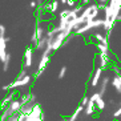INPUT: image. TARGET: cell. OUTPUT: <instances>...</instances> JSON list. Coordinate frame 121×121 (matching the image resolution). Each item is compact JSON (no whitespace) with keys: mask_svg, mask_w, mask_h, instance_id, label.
<instances>
[{"mask_svg":"<svg viewBox=\"0 0 121 121\" xmlns=\"http://www.w3.org/2000/svg\"><path fill=\"white\" fill-rule=\"evenodd\" d=\"M108 0H99V4H101V5H105V3H107Z\"/></svg>","mask_w":121,"mask_h":121,"instance_id":"19","label":"cell"},{"mask_svg":"<svg viewBox=\"0 0 121 121\" xmlns=\"http://www.w3.org/2000/svg\"><path fill=\"white\" fill-rule=\"evenodd\" d=\"M31 7H32V8L36 7V1H31Z\"/></svg>","mask_w":121,"mask_h":121,"instance_id":"20","label":"cell"},{"mask_svg":"<svg viewBox=\"0 0 121 121\" xmlns=\"http://www.w3.org/2000/svg\"><path fill=\"white\" fill-rule=\"evenodd\" d=\"M33 100H35V97L31 95V93H28V95H25V96H23L22 97V104L23 105H27V104H31V103H33Z\"/></svg>","mask_w":121,"mask_h":121,"instance_id":"7","label":"cell"},{"mask_svg":"<svg viewBox=\"0 0 121 121\" xmlns=\"http://www.w3.org/2000/svg\"><path fill=\"white\" fill-rule=\"evenodd\" d=\"M67 1L68 0H60V3H63V4H67Z\"/></svg>","mask_w":121,"mask_h":121,"instance_id":"22","label":"cell"},{"mask_svg":"<svg viewBox=\"0 0 121 121\" xmlns=\"http://www.w3.org/2000/svg\"><path fill=\"white\" fill-rule=\"evenodd\" d=\"M24 76H27V73H25V68H24V69H22V71H20V73H19L17 78H22V77H24Z\"/></svg>","mask_w":121,"mask_h":121,"instance_id":"16","label":"cell"},{"mask_svg":"<svg viewBox=\"0 0 121 121\" xmlns=\"http://www.w3.org/2000/svg\"><path fill=\"white\" fill-rule=\"evenodd\" d=\"M32 65V48H27L24 53V67L29 68Z\"/></svg>","mask_w":121,"mask_h":121,"instance_id":"2","label":"cell"},{"mask_svg":"<svg viewBox=\"0 0 121 121\" xmlns=\"http://www.w3.org/2000/svg\"><path fill=\"white\" fill-rule=\"evenodd\" d=\"M96 108L99 110H104L105 109V101L103 100V96H100L99 99H97V101H96Z\"/></svg>","mask_w":121,"mask_h":121,"instance_id":"10","label":"cell"},{"mask_svg":"<svg viewBox=\"0 0 121 121\" xmlns=\"http://www.w3.org/2000/svg\"><path fill=\"white\" fill-rule=\"evenodd\" d=\"M57 7H59V1H57V0H55V1H52V3H51V9H49V11L51 12H55L57 9Z\"/></svg>","mask_w":121,"mask_h":121,"instance_id":"12","label":"cell"},{"mask_svg":"<svg viewBox=\"0 0 121 121\" xmlns=\"http://www.w3.org/2000/svg\"><path fill=\"white\" fill-rule=\"evenodd\" d=\"M120 116H121V107L114 112V117H120Z\"/></svg>","mask_w":121,"mask_h":121,"instance_id":"17","label":"cell"},{"mask_svg":"<svg viewBox=\"0 0 121 121\" xmlns=\"http://www.w3.org/2000/svg\"><path fill=\"white\" fill-rule=\"evenodd\" d=\"M13 97H15V92H11L9 95H7V96L3 99V101H1V107L4 108V105H7V104H9V103H12L13 101Z\"/></svg>","mask_w":121,"mask_h":121,"instance_id":"6","label":"cell"},{"mask_svg":"<svg viewBox=\"0 0 121 121\" xmlns=\"http://www.w3.org/2000/svg\"><path fill=\"white\" fill-rule=\"evenodd\" d=\"M89 1H91V0H82V4H88Z\"/></svg>","mask_w":121,"mask_h":121,"instance_id":"21","label":"cell"},{"mask_svg":"<svg viewBox=\"0 0 121 121\" xmlns=\"http://www.w3.org/2000/svg\"><path fill=\"white\" fill-rule=\"evenodd\" d=\"M35 33H36V37H37L39 40L44 37V36H43L44 31H43V28H41V27H37V28H36V31H35Z\"/></svg>","mask_w":121,"mask_h":121,"instance_id":"11","label":"cell"},{"mask_svg":"<svg viewBox=\"0 0 121 121\" xmlns=\"http://www.w3.org/2000/svg\"><path fill=\"white\" fill-rule=\"evenodd\" d=\"M95 107H96V103L92 101V100H89V103L86 104V107H85V114L86 116L93 114V112H95Z\"/></svg>","mask_w":121,"mask_h":121,"instance_id":"5","label":"cell"},{"mask_svg":"<svg viewBox=\"0 0 121 121\" xmlns=\"http://www.w3.org/2000/svg\"><path fill=\"white\" fill-rule=\"evenodd\" d=\"M112 85L117 89V92L121 93V75H116L112 80Z\"/></svg>","mask_w":121,"mask_h":121,"instance_id":"3","label":"cell"},{"mask_svg":"<svg viewBox=\"0 0 121 121\" xmlns=\"http://www.w3.org/2000/svg\"><path fill=\"white\" fill-rule=\"evenodd\" d=\"M29 81H31V77L27 75V76H24V77H22V78H17L16 81L11 82V84H9V86H11V89H13V88H20V86L27 85Z\"/></svg>","mask_w":121,"mask_h":121,"instance_id":"1","label":"cell"},{"mask_svg":"<svg viewBox=\"0 0 121 121\" xmlns=\"http://www.w3.org/2000/svg\"><path fill=\"white\" fill-rule=\"evenodd\" d=\"M75 4H76V1H75V0H68V1H67V5H68L69 8H72L73 5H75Z\"/></svg>","mask_w":121,"mask_h":121,"instance_id":"15","label":"cell"},{"mask_svg":"<svg viewBox=\"0 0 121 121\" xmlns=\"http://www.w3.org/2000/svg\"><path fill=\"white\" fill-rule=\"evenodd\" d=\"M0 32H1V36H4V32H5V27L4 25H0Z\"/></svg>","mask_w":121,"mask_h":121,"instance_id":"18","label":"cell"},{"mask_svg":"<svg viewBox=\"0 0 121 121\" xmlns=\"http://www.w3.org/2000/svg\"><path fill=\"white\" fill-rule=\"evenodd\" d=\"M65 73H67V67H63L60 69V73H59V78H63L65 76Z\"/></svg>","mask_w":121,"mask_h":121,"instance_id":"14","label":"cell"},{"mask_svg":"<svg viewBox=\"0 0 121 121\" xmlns=\"http://www.w3.org/2000/svg\"><path fill=\"white\" fill-rule=\"evenodd\" d=\"M9 61H11V57H9V55H8L7 60L3 63V64H4V65H3V69H4V71H7V69H8V67H9Z\"/></svg>","mask_w":121,"mask_h":121,"instance_id":"13","label":"cell"},{"mask_svg":"<svg viewBox=\"0 0 121 121\" xmlns=\"http://www.w3.org/2000/svg\"><path fill=\"white\" fill-rule=\"evenodd\" d=\"M108 85H109V77H104L103 81H101V91L99 92L101 96H104V93H105V91H107Z\"/></svg>","mask_w":121,"mask_h":121,"instance_id":"8","label":"cell"},{"mask_svg":"<svg viewBox=\"0 0 121 121\" xmlns=\"http://www.w3.org/2000/svg\"><path fill=\"white\" fill-rule=\"evenodd\" d=\"M101 73H103V68H97L96 72H95V76H93V78H92V86H96L97 84H99Z\"/></svg>","mask_w":121,"mask_h":121,"instance_id":"4","label":"cell"},{"mask_svg":"<svg viewBox=\"0 0 121 121\" xmlns=\"http://www.w3.org/2000/svg\"><path fill=\"white\" fill-rule=\"evenodd\" d=\"M48 61H49V56H44L43 55L41 56V60H40V64H39V71H43Z\"/></svg>","mask_w":121,"mask_h":121,"instance_id":"9","label":"cell"}]
</instances>
